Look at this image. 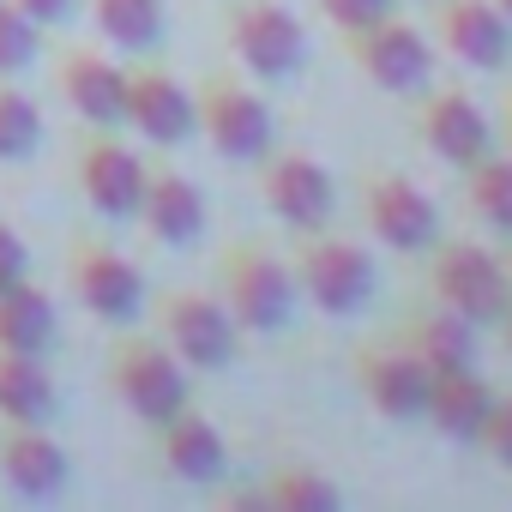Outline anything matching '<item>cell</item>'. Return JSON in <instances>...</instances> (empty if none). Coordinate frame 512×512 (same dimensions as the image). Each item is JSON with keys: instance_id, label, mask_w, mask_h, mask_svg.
Listing matches in <instances>:
<instances>
[{"instance_id": "obj_1", "label": "cell", "mask_w": 512, "mask_h": 512, "mask_svg": "<svg viewBox=\"0 0 512 512\" xmlns=\"http://www.w3.org/2000/svg\"><path fill=\"white\" fill-rule=\"evenodd\" d=\"M193 127L205 133V145L229 163H266L272 139H278V121L266 109L260 91H247L241 79L229 73H205L199 91H193Z\"/></svg>"}, {"instance_id": "obj_2", "label": "cell", "mask_w": 512, "mask_h": 512, "mask_svg": "<svg viewBox=\"0 0 512 512\" xmlns=\"http://www.w3.org/2000/svg\"><path fill=\"white\" fill-rule=\"evenodd\" d=\"M296 272L278 260L272 247H235L229 260H223V308L241 332L253 338H272L296 320Z\"/></svg>"}, {"instance_id": "obj_3", "label": "cell", "mask_w": 512, "mask_h": 512, "mask_svg": "<svg viewBox=\"0 0 512 512\" xmlns=\"http://www.w3.org/2000/svg\"><path fill=\"white\" fill-rule=\"evenodd\" d=\"M109 386L145 428H163L187 410V368L163 338H121L109 350Z\"/></svg>"}, {"instance_id": "obj_4", "label": "cell", "mask_w": 512, "mask_h": 512, "mask_svg": "<svg viewBox=\"0 0 512 512\" xmlns=\"http://www.w3.org/2000/svg\"><path fill=\"white\" fill-rule=\"evenodd\" d=\"M344 43H350V61L362 67V79L380 85L386 97H422L428 79H434V37L422 25L398 19V13L350 31Z\"/></svg>"}, {"instance_id": "obj_5", "label": "cell", "mask_w": 512, "mask_h": 512, "mask_svg": "<svg viewBox=\"0 0 512 512\" xmlns=\"http://www.w3.org/2000/svg\"><path fill=\"white\" fill-rule=\"evenodd\" d=\"M428 290L440 308L476 320V326H500L506 308H512V278L500 266V253L476 247V241H446L434 253V266H428Z\"/></svg>"}, {"instance_id": "obj_6", "label": "cell", "mask_w": 512, "mask_h": 512, "mask_svg": "<svg viewBox=\"0 0 512 512\" xmlns=\"http://www.w3.org/2000/svg\"><path fill=\"white\" fill-rule=\"evenodd\" d=\"M157 338L175 350V362L193 374H217L235 362V344H241V326L229 320V308L217 296H199V290H169L157 296Z\"/></svg>"}, {"instance_id": "obj_7", "label": "cell", "mask_w": 512, "mask_h": 512, "mask_svg": "<svg viewBox=\"0 0 512 512\" xmlns=\"http://www.w3.org/2000/svg\"><path fill=\"white\" fill-rule=\"evenodd\" d=\"M296 290L320 314H332V320L368 308V296H374V260H368V247L344 241V235H326V229L308 235L302 260H296Z\"/></svg>"}, {"instance_id": "obj_8", "label": "cell", "mask_w": 512, "mask_h": 512, "mask_svg": "<svg viewBox=\"0 0 512 512\" xmlns=\"http://www.w3.org/2000/svg\"><path fill=\"white\" fill-rule=\"evenodd\" d=\"M229 55L253 79H290L308 61V31L284 0H247L229 13Z\"/></svg>"}, {"instance_id": "obj_9", "label": "cell", "mask_w": 512, "mask_h": 512, "mask_svg": "<svg viewBox=\"0 0 512 512\" xmlns=\"http://www.w3.org/2000/svg\"><path fill=\"white\" fill-rule=\"evenodd\" d=\"M260 193H266V211L296 229V235H320L338 211V181L320 157L308 151H266V175H260Z\"/></svg>"}, {"instance_id": "obj_10", "label": "cell", "mask_w": 512, "mask_h": 512, "mask_svg": "<svg viewBox=\"0 0 512 512\" xmlns=\"http://www.w3.org/2000/svg\"><path fill=\"white\" fill-rule=\"evenodd\" d=\"M362 211H368V229L374 241H386L392 253H428L440 241V205L422 181L410 175H392L380 169L368 187H362Z\"/></svg>"}, {"instance_id": "obj_11", "label": "cell", "mask_w": 512, "mask_h": 512, "mask_svg": "<svg viewBox=\"0 0 512 512\" xmlns=\"http://www.w3.org/2000/svg\"><path fill=\"white\" fill-rule=\"evenodd\" d=\"M145 175H151V163H145L127 139H115L109 127L91 133L85 151H79V193H85V205H91L97 217H109V223H127V217L139 211Z\"/></svg>"}, {"instance_id": "obj_12", "label": "cell", "mask_w": 512, "mask_h": 512, "mask_svg": "<svg viewBox=\"0 0 512 512\" xmlns=\"http://www.w3.org/2000/svg\"><path fill=\"white\" fill-rule=\"evenodd\" d=\"M73 296L103 326H133L145 314V278H139V266L127 260V253H115V247H97V241L73 247Z\"/></svg>"}, {"instance_id": "obj_13", "label": "cell", "mask_w": 512, "mask_h": 512, "mask_svg": "<svg viewBox=\"0 0 512 512\" xmlns=\"http://www.w3.org/2000/svg\"><path fill=\"white\" fill-rule=\"evenodd\" d=\"M434 43L476 73H500L512 61V19L494 0H440L434 13Z\"/></svg>"}, {"instance_id": "obj_14", "label": "cell", "mask_w": 512, "mask_h": 512, "mask_svg": "<svg viewBox=\"0 0 512 512\" xmlns=\"http://www.w3.org/2000/svg\"><path fill=\"white\" fill-rule=\"evenodd\" d=\"M121 127H133L145 145H181L193 139V91L169 67H127V109Z\"/></svg>"}, {"instance_id": "obj_15", "label": "cell", "mask_w": 512, "mask_h": 512, "mask_svg": "<svg viewBox=\"0 0 512 512\" xmlns=\"http://www.w3.org/2000/svg\"><path fill=\"white\" fill-rule=\"evenodd\" d=\"M422 145L452 163V169H470L476 157L494 151V127H488V109L464 91V85H440V91H422Z\"/></svg>"}, {"instance_id": "obj_16", "label": "cell", "mask_w": 512, "mask_h": 512, "mask_svg": "<svg viewBox=\"0 0 512 512\" xmlns=\"http://www.w3.org/2000/svg\"><path fill=\"white\" fill-rule=\"evenodd\" d=\"M356 380H362V398L374 404V416L386 422H422V404H428V368L410 344H374L356 356Z\"/></svg>"}, {"instance_id": "obj_17", "label": "cell", "mask_w": 512, "mask_h": 512, "mask_svg": "<svg viewBox=\"0 0 512 512\" xmlns=\"http://www.w3.org/2000/svg\"><path fill=\"white\" fill-rule=\"evenodd\" d=\"M55 91L67 97V109L91 127H121L127 109V67H115L103 49H67L55 61Z\"/></svg>"}, {"instance_id": "obj_18", "label": "cell", "mask_w": 512, "mask_h": 512, "mask_svg": "<svg viewBox=\"0 0 512 512\" xmlns=\"http://www.w3.org/2000/svg\"><path fill=\"white\" fill-rule=\"evenodd\" d=\"M0 476H7V488L25 494V500H49V494L67 488L73 458L49 428H13L7 422V434H0Z\"/></svg>"}, {"instance_id": "obj_19", "label": "cell", "mask_w": 512, "mask_h": 512, "mask_svg": "<svg viewBox=\"0 0 512 512\" xmlns=\"http://www.w3.org/2000/svg\"><path fill=\"white\" fill-rule=\"evenodd\" d=\"M133 217H139L163 247H187V241H199V229H205V193H199L181 169H151Z\"/></svg>"}, {"instance_id": "obj_20", "label": "cell", "mask_w": 512, "mask_h": 512, "mask_svg": "<svg viewBox=\"0 0 512 512\" xmlns=\"http://www.w3.org/2000/svg\"><path fill=\"white\" fill-rule=\"evenodd\" d=\"M157 434H163V464H169L175 482H193V488L223 482V470H229V440H223V428H217L211 416H199V410L187 404V410H181L175 422H163Z\"/></svg>"}, {"instance_id": "obj_21", "label": "cell", "mask_w": 512, "mask_h": 512, "mask_svg": "<svg viewBox=\"0 0 512 512\" xmlns=\"http://www.w3.org/2000/svg\"><path fill=\"white\" fill-rule=\"evenodd\" d=\"M488 410H494V392H488V380H482L476 368H452V374H434V380H428L422 422H434L446 440L476 446V434H482Z\"/></svg>"}, {"instance_id": "obj_22", "label": "cell", "mask_w": 512, "mask_h": 512, "mask_svg": "<svg viewBox=\"0 0 512 512\" xmlns=\"http://www.w3.org/2000/svg\"><path fill=\"white\" fill-rule=\"evenodd\" d=\"M55 374L43 368V356L25 350H0V422L13 428H49L55 422Z\"/></svg>"}, {"instance_id": "obj_23", "label": "cell", "mask_w": 512, "mask_h": 512, "mask_svg": "<svg viewBox=\"0 0 512 512\" xmlns=\"http://www.w3.org/2000/svg\"><path fill=\"white\" fill-rule=\"evenodd\" d=\"M61 320H55V296L37 278H19L0 290V350H25V356H49Z\"/></svg>"}, {"instance_id": "obj_24", "label": "cell", "mask_w": 512, "mask_h": 512, "mask_svg": "<svg viewBox=\"0 0 512 512\" xmlns=\"http://www.w3.org/2000/svg\"><path fill=\"white\" fill-rule=\"evenodd\" d=\"M476 320L452 314V308H434V314H416L410 320V350L422 356L428 374H452V368H476Z\"/></svg>"}, {"instance_id": "obj_25", "label": "cell", "mask_w": 512, "mask_h": 512, "mask_svg": "<svg viewBox=\"0 0 512 512\" xmlns=\"http://www.w3.org/2000/svg\"><path fill=\"white\" fill-rule=\"evenodd\" d=\"M91 25L103 31V43H115L127 55H151L163 43L169 7L163 0H91Z\"/></svg>"}, {"instance_id": "obj_26", "label": "cell", "mask_w": 512, "mask_h": 512, "mask_svg": "<svg viewBox=\"0 0 512 512\" xmlns=\"http://www.w3.org/2000/svg\"><path fill=\"white\" fill-rule=\"evenodd\" d=\"M464 199H470V211L506 241L512 235V157H476L470 169H464Z\"/></svg>"}, {"instance_id": "obj_27", "label": "cell", "mask_w": 512, "mask_h": 512, "mask_svg": "<svg viewBox=\"0 0 512 512\" xmlns=\"http://www.w3.org/2000/svg\"><path fill=\"white\" fill-rule=\"evenodd\" d=\"M266 512H338L344 506V494H338V482L332 476H320V470H308V464H290V470H278L272 482H266Z\"/></svg>"}, {"instance_id": "obj_28", "label": "cell", "mask_w": 512, "mask_h": 512, "mask_svg": "<svg viewBox=\"0 0 512 512\" xmlns=\"http://www.w3.org/2000/svg\"><path fill=\"white\" fill-rule=\"evenodd\" d=\"M43 145V109L19 85L0 79V163H25Z\"/></svg>"}, {"instance_id": "obj_29", "label": "cell", "mask_w": 512, "mask_h": 512, "mask_svg": "<svg viewBox=\"0 0 512 512\" xmlns=\"http://www.w3.org/2000/svg\"><path fill=\"white\" fill-rule=\"evenodd\" d=\"M37 49H43V25L31 13H19L13 0H0V79L25 73L37 61Z\"/></svg>"}, {"instance_id": "obj_30", "label": "cell", "mask_w": 512, "mask_h": 512, "mask_svg": "<svg viewBox=\"0 0 512 512\" xmlns=\"http://www.w3.org/2000/svg\"><path fill=\"white\" fill-rule=\"evenodd\" d=\"M320 13L350 37V31H362V25L386 19V13H392V0H320Z\"/></svg>"}, {"instance_id": "obj_31", "label": "cell", "mask_w": 512, "mask_h": 512, "mask_svg": "<svg viewBox=\"0 0 512 512\" xmlns=\"http://www.w3.org/2000/svg\"><path fill=\"white\" fill-rule=\"evenodd\" d=\"M476 446H488V458L512 470V398H494V410H488V422H482Z\"/></svg>"}, {"instance_id": "obj_32", "label": "cell", "mask_w": 512, "mask_h": 512, "mask_svg": "<svg viewBox=\"0 0 512 512\" xmlns=\"http://www.w3.org/2000/svg\"><path fill=\"white\" fill-rule=\"evenodd\" d=\"M19 278H31V247L13 223H0V290L19 284Z\"/></svg>"}, {"instance_id": "obj_33", "label": "cell", "mask_w": 512, "mask_h": 512, "mask_svg": "<svg viewBox=\"0 0 512 512\" xmlns=\"http://www.w3.org/2000/svg\"><path fill=\"white\" fill-rule=\"evenodd\" d=\"M13 7H19V13H31L37 25H61V19L79 7V0H13Z\"/></svg>"}, {"instance_id": "obj_34", "label": "cell", "mask_w": 512, "mask_h": 512, "mask_svg": "<svg viewBox=\"0 0 512 512\" xmlns=\"http://www.w3.org/2000/svg\"><path fill=\"white\" fill-rule=\"evenodd\" d=\"M500 127H506V139H512V91H506V109H500Z\"/></svg>"}, {"instance_id": "obj_35", "label": "cell", "mask_w": 512, "mask_h": 512, "mask_svg": "<svg viewBox=\"0 0 512 512\" xmlns=\"http://www.w3.org/2000/svg\"><path fill=\"white\" fill-rule=\"evenodd\" d=\"M500 266H506V278H512V235H506V247H500Z\"/></svg>"}, {"instance_id": "obj_36", "label": "cell", "mask_w": 512, "mask_h": 512, "mask_svg": "<svg viewBox=\"0 0 512 512\" xmlns=\"http://www.w3.org/2000/svg\"><path fill=\"white\" fill-rule=\"evenodd\" d=\"M500 338H506V350H512V308H506V320H500Z\"/></svg>"}, {"instance_id": "obj_37", "label": "cell", "mask_w": 512, "mask_h": 512, "mask_svg": "<svg viewBox=\"0 0 512 512\" xmlns=\"http://www.w3.org/2000/svg\"><path fill=\"white\" fill-rule=\"evenodd\" d=\"M494 7H500V13H506V19H512V0H494Z\"/></svg>"}]
</instances>
